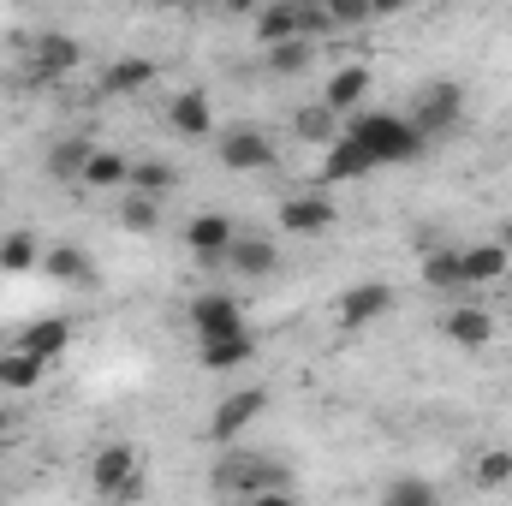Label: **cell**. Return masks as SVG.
Masks as SVG:
<instances>
[{
  "instance_id": "obj_1",
  "label": "cell",
  "mask_w": 512,
  "mask_h": 506,
  "mask_svg": "<svg viewBox=\"0 0 512 506\" xmlns=\"http://www.w3.org/2000/svg\"><path fill=\"white\" fill-rule=\"evenodd\" d=\"M346 137H358V143L376 155V167L417 161V155L429 149V137L411 126L405 114H382V108H370V114H352V120H346Z\"/></svg>"
},
{
  "instance_id": "obj_2",
  "label": "cell",
  "mask_w": 512,
  "mask_h": 506,
  "mask_svg": "<svg viewBox=\"0 0 512 506\" xmlns=\"http://www.w3.org/2000/svg\"><path fill=\"white\" fill-rule=\"evenodd\" d=\"M215 489L221 495H245L256 506H280L292 495V471L274 465V459H256V453H233L215 465Z\"/></svg>"
},
{
  "instance_id": "obj_3",
  "label": "cell",
  "mask_w": 512,
  "mask_h": 506,
  "mask_svg": "<svg viewBox=\"0 0 512 506\" xmlns=\"http://www.w3.org/2000/svg\"><path fill=\"white\" fill-rule=\"evenodd\" d=\"M459 114H465V90L453 84V78H435V84H423L417 90V102H411V126L423 131V137H441V131L459 126Z\"/></svg>"
},
{
  "instance_id": "obj_4",
  "label": "cell",
  "mask_w": 512,
  "mask_h": 506,
  "mask_svg": "<svg viewBox=\"0 0 512 506\" xmlns=\"http://www.w3.org/2000/svg\"><path fill=\"white\" fill-rule=\"evenodd\" d=\"M90 483H96L102 495H114V501H143V477H137V447H126V441L102 447V453H96V465H90Z\"/></svg>"
},
{
  "instance_id": "obj_5",
  "label": "cell",
  "mask_w": 512,
  "mask_h": 506,
  "mask_svg": "<svg viewBox=\"0 0 512 506\" xmlns=\"http://www.w3.org/2000/svg\"><path fill=\"white\" fill-rule=\"evenodd\" d=\"M262 411H268V393H262V387H239V393H227V399L215 405V417H209V441H221V447L239 441Z\"/></svg>"
},
{
  "instance_id": "obj_6",
  "label": "cell",
  "mask_w": 512,
  "mask_h": 506,
  "mask_svg": "<svg viewBox=\"0 0 512 506\" xmlns=\"http://www.w3.org/2000/svg\"><path fill=\"white\" fill-rule=\"evenodd\" d=\"M215 149H221V161H227L233 173H268V167H274V143L256 126H227Z\"/></svg>"
},
{
  "instance_id": "obj_7",
  "label": "cell",
  "mask_w": 512,
  "mask_h": 506,
  "mask_svg": "<svg viewBox=\"0 0 512 506\" xmlns=\"http://www.w3.org/2000/svg\"><path fill=\"white\" fill-rule=\"evenodd\" d=\"M191 328H197V340L245 334V310H239V298H227V292H203V298H191Z\"/></svg>"
},
{
  "instance_id": "obj_8",
  "label": "cell",
  "mask_w": 512,
  "mask_h": 506,
  "mask_svg": "<svg viewBox=\"0 0 512 506\" xmlns=\"http://www.w3.org/2000/svg\"><path fill=\"white\" fill-rule=\"evenodd\" d=\"M370 173H376V155H370L358 137H346V131H340V137L328 143L322 179H328V185H352V179H370Z\"/></svg>"
},
{
  "instance_id": "obj_9",
  "label": "cell",
  "mask_w": 512,
  "mask_h": 506,
  "mask_svg": "<svg viewBox=\"0 0 512 506\" xmlns=\"http://www.w3.org/2000/svg\"><path fill=\"white\" fill-rule=\"evenodd\" d=\"M334 221H340V215H334L328 197H286V203H280V227H286L292 239H322Z\"/></svg>"
},
{
  "instance_id": "obj_10",
  "label": "cell",
  "mask_w": 512,
  "mask_h": 506,
  "mask_svg": "<svg viewBox=\"0 0 512 506\" xmlns=\"http://www.w3.org/2000/svg\"><path fill=\"white\" fill-rule=\"evenodd\" d=\"M185 245L197 251V262L221 268V262H227V245H233V215H197V221L185 227Z\"/></svg>"
},
{
  "instance_id": "obj_11",
  "label": "cell",
  "mask_w": 512,
  "mask_h": 506,
  "mask_svg": "<svg viewBox=\"0 0 512 506\" xmlns=\"http://www.w3.org/2000/svg\"><path fill=\"white\" fill-rule=\"evenodd\" d=\"M387 310H393V286H382V280H364V286H352L340 298V322L346 328H370V322H382Z\"/></svg>"
},
{
  "instance_id": "obj_12",
  "label": "cell",
  "mask_w": 512,
  "mask_h": 506,
  "mask_svg": "<svg viewBox=\"0 0 512 506\" xmlns=\"http://www.w3.org/2000/svg\"><path fill=\"white\" fill-rule=\"evenodd\" d=\"M441 334H447L453 346H465V352H483V346L495 340V316L477 310V304H459V310L441 316Z\"/></svg>"
},
{
  "instance_id": "obj_13",
  "label": "cell",
  "mask_w": 512,
  "mask_h": 506,
  "mask_svg": "<svg viewBox=\"0 0 512 506\" xmlns=\"http://www.w3.org/2000/svg\"><path fill=\"white\" fill-rule=\"evenodd\" d=\"M42 274H54V280H66V286H84V292L102 286V274H96L90 251H78V245H54V251H42Z\"/></svg>"
},
{
  "instance_id": "obj_14",
  "label": "cell",
  "mask_w": 512,
  "mask_h": 506,
  "mask_svg": "<svg viewBox=\"0 0 512 506\" xmlns=\"http://www.w3.org/2000/svg\"><path fill=\"white\" fill-rule=\"evenodd\" d=\"M167 126L179 131V137H209V126H215L209 90H179V96H173V108H167Z\"/></svg>"
},
{
  "instance_id": "obj_15",
  "label": "cell",
  "mask_w": 512,
  "mask_h": 506,
  "mask_svg": "<svg viewBox=\"0 0 512 506\" xmlns=\"http://www.w3.org/2000/svg\"><path fill=\"white\" fill-rule=\"evenodd\" d=\"M227 268L262 280V274L280 268V251H274V239H239V233H233V245H227Z\"/></svg>"
},
{
  "instance_id": "obj_16",
  "label": "cell",
  "mask_w": 512,
  "mask_h": 506,
  "mask_svg": "<svg viewBox=\"0 0 512 506\" xmlns=\"http://www.w3.org/2000/svg\"><path fill=\"white\" fill-rule=\"evenodd\" d=\"M78 60H84V48L54 30V36L36 42V66H30V72H36V78H66V72H78Z\"/></svg>"
},
{
  "instance_id": "obj_17",
  "label": "cell",
  "mask_w": 512,
  "mask_h": 506,
  "mask_svg": "<svg viewBox=\"0 0 512 506\" xmlns=\"http://www.w3.org/2000/svg\"><path fill=\"white\" fill-rule=\"evenodd\" d=\"M364 96H370V66H340V72L328 78V90H322V102H328L334 114H358Z\"/></svg>"
},
{
  "instance_id": "obj_18",
  "label": "cell",
  "mask_w": 512,
  "mask_h": 506,
  "mask_svg": "<svg viewBox=\"0 0 512 506\" xmlns=\"http://www.w3.org/2000/svg\"><path fill=\"white\" fill-rule=\"evenodd\" d=\"M18 346L54 364V358H60V352L72 346V322H66V316H42V322H30V328L18 334Z\"/></svg>"
},
{
  "instance_id": "obj_19",
  "label": "cell",
  "mask_w": 512,
  "mask_h": 506,
  "mask_svg": "<svg viewBox=\"0 0 512 506\" xmlns=\"http://www.w3.org/2000/svg\"><path fill=\"white\" fill-rule=\"evenodd\" d=\"M197 358L203 370H239L256 358V340L251 334H221V340H197Z\"/></svg>"
},
{
  "instance_id": "obj_20",
  "label": "cell",
  "mask_w": 512,
  "mask_h": 506,
  "mask_svg": "<svg viewBox=\"0 0 512 506\" xmlns=\"http://www.w3.org/2000/svg\"><path fill=\"white\" fill-rule=\"evenodd\" d=\"M149 78H161V72H155V60H143V54H126V60H114V66L102 72V90H108V96H137Z\"/></svg>"
},
{
  "instance_id": "obj_21",
  "label": "cell",
  "mask_w": 512,
  "mask_h": 506,
  "mask_svg": "<svg viewBox=\"0 0 512 506\" xmlns=\"http://www.w3.org/2000/svg\"><path fill=\"white\" fill-rule=\"evenodd\" d=\"M42 376H48V358H36V352H24V346H12V352L0 358V387H18V393H30Z\"/></svg>"
},
{
  "instance_id": "obj_22",
  "label": "cell",
  "mask_w": 512,
  "mask_h": 506,
  "mask_svg": "<svg viewBox=\"0 0 512 506\" xmlns=\"http://www.w3.org/2000/svg\"><path fill=\"white\" fill-rule=\"evenodd\" d=\"M459 256H465V286H489V280H501L507 262H512L507 245H477V251H459Z\"/></svg>"
},
{
  "instance_id": "obj_23",
  "label": "cell",
  "mask_w": 512,
  "mask_h": 506,
  "mask_svg": "<svg viewBox=\"0 0 512 506\" xmlns=\"http://www.w3.org/2000/svg\"><path fill=\"white\" fill-rule=\"evenodd\" d=\"M126 179H131V161H126V155H114V149H90L84 185H96V191H120Z\"/></svg>"
},
{
  "instance_id": "obj_24",
  "label": "cell",
  "mask_w": 512,
  "mask_h": 506,
  "mask_svg": "<svg viewBox=\"0 0 512 506\" xmlns=\"http://www.w3.org/2000/svg\"><path fill=\"white\" fill-rule=\"evenodd\" d=\"M84 167H90V143L84 137H66V143H54L48 149V179H84Z\"/></svg>"
},
{
  "instance_id": "obj_25",
  "label": "cell",
  "mask_w": 512,
  "mask_h": 506,
  "mask_svg": "<svg viewBox=\"0 0 512 506\" xmlns=\"http://www.w3.org/2000/svg\"><path fill=\"white\" fill-rule=\"evenodd\" d=\"M292 131H298L304 143H334V137H340V114H334L328 102H310V108H298Z\"/></svg>"
},
{
  "instance_id": "obj_26",
  "label": "cell",
  "mask_w": 512,
  "mask_h": 506,
  "mask_svg": "<svg viewBox=\"0 0 512 506\" xmlns=\"http://www.w3.org/2000/svg\"><path fill=\"white\" fill-rule=\"evenodd\" d=\"M286 36H298V0H280V6H268V12L256 18V42H262V48H274V42H286Z\"/></svg>"
},
{
  "instance_id": "obj_27",
  "label": "cell",
  "mask_w": 512,
  "mask_h": 506,
  "mask_svg": "<svg viewBox=\"0 0 512 506\" xmlns=\"http://www.w3.org/2000/svg\"><path fill=\"white\" fill-rule=\"evenodd\" d=\"M423 286H435V292L465 286V256L459 251H429L423 256Z\"/></svg>"
},
{
  "instance_id": "obj_28",
  "label": "cell",
  "mask_w": 512,
  "mask_h": 506,
  "mask_svg": "<svg viewBox=\"0 0 512 506\" xmlns=\"http://www.w3.org/2000/svg\"><path fill=\"white\" fill-rule=\"evenodd\" d=\"M310 60H316V36H286V42L268 48L274 72H310Z\"/></svg>"
},
{
  "instance_id": "obj_29",
  "label": "cell",
  "mask_w": 512,
  "mask_h": 506,
  "mask_svg": "<svg viewBox=\"0 0 512 506\" xmlns=\"http://www.w3.org/2000/svg\"><path fill=\"white\" fill-rule=\"evenodd\" d=\"M0 268H6V274H30V268H42V245H36L30 233H6V239H0Z\"/></svg>"
},
{
  "instance_id": "obj_30",
  "label": "cell",
  "mask_w": 512,
  "mask_h": 506,
  "mask_svg": "<svg viewBox=\"0 0 512 506\" xmlns=\"http://www.w3.org/2000/svg\"><path fill=\"white\" fill-rule=\"evenodd\" d=\"M120 221H126V233H155V221H161V197H149V191H131L126 209H120Z\"/></svg>"
},
{
  "instance_id": "obj_31",
  "label": "cell",
  "mask_w": 512,
  "mask_h": 506,
  "mask_svg": "<svg viewBox=\"0 0 512 506\" xmlns=\"http://www.w3.org/2000/svg\"><path fill=\"white\" fill-rule=\"evenodd\" d=\"M173 179H179V173H173L167 161H137L126 185H131V191H149V197H167V191H173Z\"/></svg>"
},
{
  "instance_id": "obj_32",
  "label": "cell",
  "mask_w": 512,
  "mask_h": 506,
  "mask_svg": "<svg viewBox=\"0 0 512 506\" xmlns=\"http://www.w3.org/2000/svg\"><path fill=\"white\" fill-rule=\"evenodd\" d=\"M382 501L387 506H429V501H435V489H429V483H417V477H393V483L382 489Z\"/></svg>"
},
{
  "instance_id": "obj_33",
  "label": "cell",
  "mask_w": 512,
  "mask_h": 506,
  "mask_svg": "<svg viewBox=\"0 0 512 506\" xmlns=\"http://www.w3.org/2000/svg\"><path fill=\"white\" fill-rule=\"evenodd\" d=\"M477 483H483V489L512 483V453H501V447H495V453H483V459H477Z\"/></svg>"
},
{
  "instance_id": "obj_34",
  "label": "cell",
  "mask_w": 512,
  "mask_h": 506,
  "mask_svg": "<svg viewBox=\"0 0 512 506\" xmlns=\"http://www.w3.org/2000/svg\"><path fill=\"white\" fill-rule=\"evenodd\" d=\"M328 24H334L328 6H304V0H298V36H322Z\"/></svg>"
},
{
  "instance_id": "obj_35",
  "label": "cell",
  "mask_w": 512,
  "mask_h": 506,
  "mask_svg": "<svg viewBox=\"0 0 512 506\" xmlns=\"http://www.w3.org/2000/svg\"><path fill=\"white\" fill-rule=\"evenodd\" d=\"M328 12H334V24H364V18H376L370 0H328Z\"/></svg>"
},
{
  "instance_id": "obj_36",
  "label": "cell",
  "mask_w": 512,
  "mask_h": 506,
  "mask_svg": "<svg viewBox=\"0 0 512 506\" xmlns=\"http://www.w3.org/2000/svg\"><path fill=\"white\" fill-rule=\"evenodd\" d=\"M405 6H417V0H370V12H376V18H387V12H405Z\"/></svg>"
},
{
  "instance_id": "obj_37",
  "label": "cell",
  "mask_w": 512,
  "mask_h": 506,
  "mask_svg": "<svg viewBox=\"0 0 512 506\" xmlns=\"http://www.w3.org/2000/svg\"><path fill=\"white\" fill-rule=\"evenodd\" d=\"M12 429H18V417H12V411H0V441H12Z\"/></svg>"
},
{
  "instance_id": "obj_38",
  "label": "cell",
  "mask_w": 512,
  "mask_h": 506,
  "mask_svg": "<svg viewBox=\"0 0 512 506\" xmlns=\"http://www.w3.org/2000/svg\"><path fill=\"white\" fill-rule=\"evenodd\" d=\"M501 245L512 251V221H501Z\"/></svg>"
},
{
  "instance_id": "obj_39",
  "label": "cell",
  "mask_w": 512,
  "mask_h": 506,
  "mask_svg": "<svg viewBox=\"0 0 512 506\" xmlns=\"http://www.w3.org/2000/svg\"><path fill=\"white\" fill-rule=\"evenodd\" d=\"M161 6H185V0H161Z\"/></svg>"
}]
</instances>
